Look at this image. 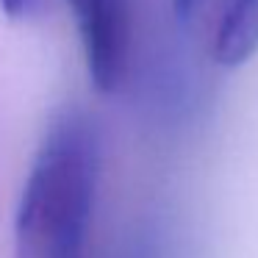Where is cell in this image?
I'll list each match as a JSON object with an SVG mask.
<instances>
[{
	"instance_id": "cell-1",
	"label": "cell",
	"mask_w": 258,
	"mask_h": 258,
	"mask_svg": "<svg viewBox=\"0 0 258 258\" xmlns=\"http://www.w3.org/2000/svg\"><path fill=\"white\" fill-rule=\"evenodd\" d=\"M100 183V136L84 111L56 117L14 214L17 258H86Z\"/></svg>"
},
{
	"instance_id": "cell-2",
	"label": "cell",
	"mask_w": 258,
	"mask_h": 258,
	"mask_svg": "<svg viewBox=\"0 0 258 258\" xmlns=\"http://www.w3.org/2000/svg\"><path fill=\"white\" fill-rule=\"evenodd\" d=\"M78 25L86 73L100 92H117L131 67L134 6L131 0H67Z\"/></svg>"
},
{
	"instance_id": "cell-3",
	"label": "cell",
	"mask_w": 258,
	"mask_h": 258,
	"mask_svg": "<svg viewBox=\"0 0 258 258\" xmlns=\"http://www.w3.org/2000/svg\"><path fill=\"white\" fill-rule=\"evenodd\" d=\"M208 56L219 67H239L258 50V0H208Z\"/></svg>"
},
{
	"instance_id": "cell-4",
	"label": "cell",
	"mask_w": 258,
	"mask_h": 258,
	"mask_svg": "<svg viewBox=\"0 0 258 258\" xmlns=\"http://www.w3.org/2000/svg\"><path fill=\"white\" fill-rule=\"evenodd\" d=\"M208 0H172V9L175 14H178V20H183V23H191V20L200 17V12L206 9Z\"/></svg>"
},
{
	"instance_id": "cell-5",
	"label": "cell",
	"mask_w": 258,
	"mask_h": 258,
	"mask_svg": "<svg viewBox=\"0 0 258 258\" xmlns=\"http://www.w3.org/2000/svg\"><path fill=\"white\" fill-rule=\"evenodd\" d=\"M28 6H31V0H0V12L6 14L9 20L23 17L28 12Z\"/></svg>"
}]
</instances>
